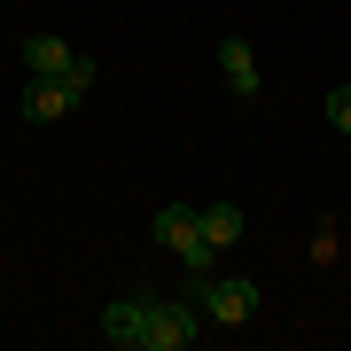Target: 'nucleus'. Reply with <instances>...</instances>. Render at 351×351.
Listing matches in <instances>:
<instances>
[{
	"mask_svg": "<svg viewBox=\"0 0 351 351\" xmlns=\"http://www.w3.org/2000/svg\"><path fill=\"white\" fill-rule=\"evenodd\" d=\"M219 71H226V86H234V94H258V86H265V78H258V55H250V39H234V32L219 39Z\"/></svg>",
	"mask_w": 351,
	"mask_h": 351,
	"instance_id": "423d86ee",
	"label": "nucleus"
},
{
	"mask_svg": "<svg viewBox=\"0 0 351 351\" xmlns=\"http://www.w3.org/2000/svg\"><path fill=\"white\" fill-rule=\"evenodd\" d=\"M195 304H203L211 328H242V320H258V281H242V274H203V281H195Z\"/></svg>",
	"mask_w": 351,
	"mask_h": 351,
	"instance_id": "f03ea898",
	"label": "nucleus"
},
{
	"mask_svg": "<svg viewBox=\"0 0 351 351\" xmlns=\"http://www.w3.org/2000/svg\"><path fill=\"white\" fill-rule=\"evenodd\" d=\"M71 101H78V86H63V78H32V86H24V117L47 125V117H63Z\"/></svg>",
	"mask_w": 351,
	"mask_h": 351,
	"instance_id": "6e6552de",
	"label": "nucleus"
},
{
	"mask_svg": "<svg viewBox=\"0 0 351 351\" xmlns=\"http://www.w3.org/2000/svg\"><path fill=\"white\" fill-rule=\"evenodd\" d=\"M328 125L351 141V86H336V94H328Z\"/></svg>",
	"mask_w": 351,
	"mask_h": 351,
	"instance_id": "1a4fd4ad",
	"label": "nucleus"
},
{
	"mask_svg": "<svg viewBox=\"0 0 351 351\" xmlns=\"http://www.w3.org/2000/svg\"><path fill=\"white\" fill-rule=\"evenodd\" d=\"M101 343H117V351H149V297H117L110 313H101Z\"/></svg>",
	"mask_w": 351,
	"mask_h": 351,
	"instance_id": "39448f33",
	"label": "nucleus"
},
{
	"mask_svg": "<svg viewBox=\"0 0 351 351\" xmlns=\"http://www.w3.org/2000/svg\"><path fill=\"white\" fill-rule=\"evenodd\" d=\"M0 8H8V0H0Z\"/></svg>",
	"mask_w": 351,
	"mask_h": 351,
	"instance_id": "9d476101",
	"label": "nucleus"
},
{
	"mask_svg": "<svg viewBox=\"0 0 351 351\" xmlns=\"http://www.w3.org/2000/svg\"><path fill=\"white\" fill-rule=\"evenodd\" d=\"M195 219H203V242H211L219 258L234 250V242H242V226H250V219L234 211V203H195Z\"/></svg>",
	"mask_w": 351,
	"mask_h": 351,
	"instance_id": "0eeeda50",
	"label": "nucleus"
},
{
	"mask_svg": "<svg viewBox=\"0 0 351 351\" xmlns=\"http://www.w3.org/2000/svg\"><path fill=\"white\" fill-rule=\"evenodd\" d=\"M24 71H32V78H63V86H78V94L101 78L86 55H78V47H63L55 32H32V39H24Z\"/></svg>",
	"mask_w": 351,
	"mask_h": 351,
	"instance_id": "7ed1b4c3",
	"label": "nucleus"
},
{
	"mask_svg": "<svg viewBox=\"0 0 351 351\" xmlns=\"http://www.w3.org/2000/svg\"><path fill=\"white\" fill-rule=\"evenodd\" d=\"M203 336V304L188 297H149V351H188Z\"/></svg>",
	"mask_w": 351,
	"mask_h": 351,
	"instance_id": "20e7f679",
	"label": "nucleus"
},
{
	"mask_svg": "<svg viewBox=\"0 0 351 351\" xmlns=\"http://www.w3.org/2000/svg\"><path fill=\"white\" fill-rule=\"evenodd\" d=\"M156 242H164V250H172L180 265H188L195 281H203V274H219V250L203 242V219H195V203H164V211H156Z\"/></svg>",
	"mask_w": 351,
	"mask_h": 351,
	"instance_id": "f257e3e1",
	"label": "nucleus"
}]
</instances>
